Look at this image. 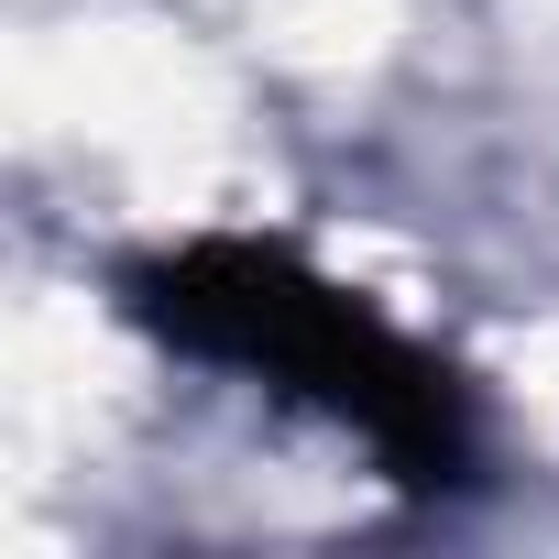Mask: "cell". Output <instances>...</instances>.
<instances>
[{
	"instance_id": "obj_1",
	"label": "cell",
	"mask_w": 559,
	"mask_h": 559,
	"mask_svg": "<svg viewBox=\"0 0 559 559\" xmlns=\"http://www.w3.org/2000/svg\"><path fill=\"white\" fill-rule=\"evenodd\" d=\"M121 297L154 341L198 352V362H241L274 373L286 395L330 406L341 428L373 439V461L417 493H450L472 472V406L450 384V362H428L406 330H384L362 297H341L330 274H308L297 252L263 241H187L165 263H132Z\"/></svg>"
}]
</instances>
